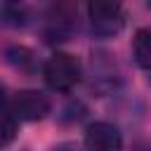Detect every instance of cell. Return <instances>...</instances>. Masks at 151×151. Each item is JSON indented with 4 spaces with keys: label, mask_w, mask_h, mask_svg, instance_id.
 <instances>
[{
    "label": "cell",
    "mask_w": 151,
    "mask_h": 151,
    "mask_svg": "<svg viewBox=\"0 0 151 151\" xmlns=\"http://www.w3.org/2000/svg\"><path fill=\"white\" fill-rule=\"evenodd\" d=\"M42 78H45V83H47L50 90H54V92H68L80 80V61L73 54L54 52L45 61V66H42Z\"/></svg>",
    "instance_id": "6da1fadb"
},
{
    "label": "cell",
    "mask_w": 151,
    "mask_h": 151,
    "mask_svg": "<svg viewBox=\"0 0 151 151\" xmlns=\"http://www.w3.org/2000/svg\"><path fill=\"white\" fill-rule=\"evenodd\" d=\"M87 19H90V31L97 38H111L123 31L125 26V9L120 2H109V0H94L87 5Z\"/></svg>",
    "instance_id": "7a4b0ae2"
},
{
    "label": "cell",
    "mask_w": 151,
    "mask_h": 151,
    "mask_svg": "<svg viewBox=\"0 0 151 151\" xmlns=\"http://www.w3.org/2000/svg\"><path fill=\"white\" fill-rule=\"evenodd\" d=\"M52 104L47 99V94L38 92V90H21L14 94L12 99V118L14 120H42L50 113Z\"/></svg>",
    "instance_id": "3957f363"
},
{
    "label": "cell",
    "mask_w": 151,
    "mask_h": 151,
    "mask_svg": "<svg viewBox=\"0 0 151 151\" xmlns=\"http://www.w3.org/2000/svg\"><path fill=\"white\" fill-rule=\"evenodd\" d=\"M85 149L87 151H120L123 134L113 123L97 120L85 130Z\"/></svg>",
    "instance_id": "277c9868"
},
{
    "label": "cell",
    "mask_w": 151,
    "mask_h": 151,
    "mask_svg": "<svg viewBox=\"0 0 151 151\" xmlns=\"http://www.w3.org/2000/svg\"><path fill=\"white\" fill-rule=\"evenodd\" d=\"M132 57L137 66L151 71V28H139L132 42Z\"/></svg>",
    "instance_id": "5b68a950"
},
{
    "label": "cell",
    "mask_w": 151,
    "mask_h": 151,
    "mask_svg": "<svg viewBox=\"0 0 151 151\" xmlns=\"http://www.w3.org/2000/svg\"><path fill=\"white\" fill-rule=\"evenodd\" d=\"M5 57H7V61H9L12 66H17V68H28V64L33 61V54H31V50H26V47H19V45H14V47H7V50H5Z\"/></svg>",
    "instance_id": "8992f818"
},
{
    "label": "cell",
    "mask_w": 151,
    "mask_h": 151,
    "mask_svg": "<svg viewBox=\"0 0 151 151\" xmlns=\"http://www.w3.org/2000/svg\"><path fill=\"white\" fill-rule=\"evenodd\" d=\"M17 137V120L9 113H0V149H5Z\"/></svg>",
    "instance_id": "52a82bcc"
},
{
    "label": "cell",
    "mask_w": 151,
    "mask_h": 151,
    "mask_svg": "<svg viewBox=\"0 0 151 151\" xmlns=\"http://www.w3.org/2000/svg\"><path fill=\"white\" fill-rule=\"evenodd\" d=\"M2 104H5V92H2V87H0V109H2Z\"/></svg>",
    "instance_id": "ba28073f"
}]
</instances>
